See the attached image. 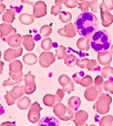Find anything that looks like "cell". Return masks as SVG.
<instances>
[{
    "label": "cell",
    "instance_id": "obj_1",
    "mask_svg": "<svg viewBox=\"0 0 113 126\" xmlns=\"http://www.w3.org/2000/svg\"><path fill=\"white\" fill-rule=\"evenodd\" d=\"M75 27L80 35L87 36L97 29L98 20L93 14L84 13L77 17L75 22Z\"/></svg>",
    "mask_w": 113,
    "mask_h": 126
},
{
    "label": "cell",
    "instance_id": "obj_2",
    "mask_svg": "<svg viewBox=\"0 0 113 126\" xmlns=\"http://www.w3.org/2000/svg\"><path fill=\"white\" fill-rule=\"evenodd\" d=\"M111 38L105 31H98L91 37L90 43L92 48L96 51H102L108 49L111 45Z\"/></svg>",
    "mask_w": 113,
    "mask_h": 126
}]
</instances>
